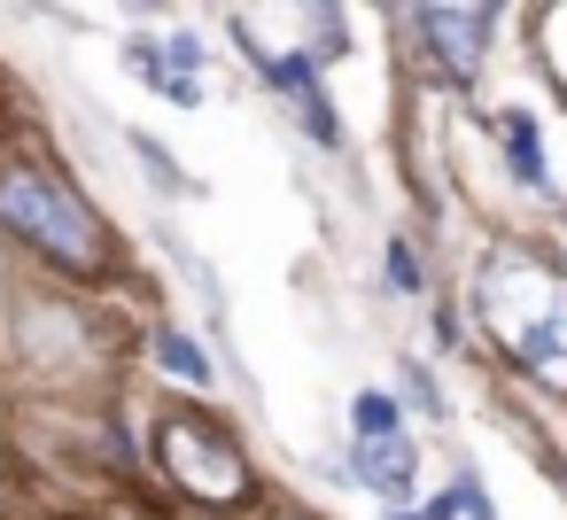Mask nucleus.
<instances>
[{"label": "nucleus", "instance_id": "obj_1", "mask_svg": "<svg viewBox=\"0 0 567 520\" xmlns=\"http://www.w3.org/2000/svg\"><path fill=\"white\" fill-rule=\"evenodd\" d=\"M474 311L513 350L520 373H536L544 388H567V288L536 257H489L474 280Z\"/></svg>", "mask_w": 567, "mask_h": 520}, {"label": "nucleus", "instance_id": "obj_2", "mask_svg": "<svg viewBox=\"0 0 567 520\" xmlns=\"http://www.w3.org/2000/svg\"><path fill=\"white\" fill-rule=\"evenodd\" d=\"M0 226L24 249H40L48 264H71V272H102V257H110L102 218L55 171H32V164H0Z\"/></svg>", "mask_w": 567, "mask_h": 520}, {"label": "nucleus", "instance_id": "obj_3", "mask_svg": "<svg viewBox=\"0 0 567 520\" xmlns=\"http://www.w3.org/2000/svg\"><path fill=\"white\" fill-rule=\"evenodd\" d=\"M156 458H164V474H172L187 497H203V505H234V497H249L241 443H234L218 419H203V412H172V419L156 427Z\"/></svg>", "mask_w": 567, "mask_h": 520}, {"label": "nucleus", "instance_id": "obj_4", "mask_svg": "<svg viewBox=\"0 0 567 520\" xmlns=\"http://www.w3.org/2000/svg\"><path fill=\"white\" fill-rule=\"evenodd\" d=\"M489 24H497V0H420V40L435 48V63L451 79H474Z\"/></svg>", "mask_w": 567, "mask_h": 520}, {"label": "nucleus", "instance_id": "obj_5", "mask_svg": "<svg viewBox=\"0 0 567 520\" xmlns=\"http://www.w3.org/2000/svg\"><path fill=\"white\" fill-rule=\"evenodd\" d=\"M257 63H265V79L288 94V110L303 117V133L334 148V141H342V125H334V110H327V94H319V71H311V55H257Z\"/></svg>", "mask_w": 567, "mask_h": 520}, {"label": "nucleus", "instance_id": "obj_6", "mask_svg": "<svg viewBox=\"0 0 567 520\" xmlns=\"http://www.w3.org/2000/svg\"><path fill=\"white\" fill-rule=\"evenodd\" d=\"M358 481L373 489V497H412V481H420V458H412V443L404 435H381V443H358Z\"/></svg>", "mask_w": 567, "mask_h": 520}, {"label": "nucleus", "instance_id": "obj_7", "mask_svg": "<svg viewBox=\"0 0 567 520\" xmlns=\"http://www.w3.org/2000/svg\"><path fill=\"white\" fill-rule=\"evenodd\" d=\"M497 133H505V164H513V179H520V187H544V148H536V117H528V110H505V117H497Z\"/></svg>", "mask_w": 567, "mask_h": 520}, {"label": "nucleus", "instance_id": "obj_8", "mask_svg": "<svg viewBox=\"0 0 567 520\" xmlns=\"http://www.w3.org/2000/svg\"><path fill=\"white\" fill-rule=\"evenodd\" d=\"M350 427H358V443H381V435H404V427H396V396H381V388H365V396L350 404Z\"/></svg>", "mask_w": 567, "mask_h": 520}, {"label": "nucleus", "instance_id": "obj_9", "mask_svg": "<svg viewBox=\"0 0 567 520\" xmlns=\"http://www.w3.org/2000/svg\"><path fill=\"white\" fill-rule=\"evenodd\" d=\"M156 365H164V373H179V381H195V388L210 381V357H203L187 334H156Z\"/></svg>", "mask_w": 567, "mask_h": 520}, {"label": "nucleus", "instance_id": "obj_10", "mask_svg": "<svg viewBox=\"0 0 567 520\" xmlns=\"http://www.w3.org/2000/svg\"><path fill=\"white\" fill-rule=\"evenodd\" d=\"M389 288H396V295H420V288H427V280H420L412 241H389Z\"/></svg>", "mask_w": 567, "mask_h": 520}, {"label": "nucleus", "instance_id": "obj_11", "mask_svg": "<svg viewBox=\"0 0 567 520\" xmlns=\"http://www.w3.org/2000/svg\"><path fill=\"white\" fill-rule=\"evenodd\" d=\"M544 55H551V71H559V86H567V0L551 9V24H544Z\"/></svg>", "mask_w": 567, "mask_h": 520}, {"label": "nucleus", "instance_id": "obj_12", "mask_svg": "<svg viewBox=\"0 0 567 520\" xmlns=\"http://www.w3.org/2000/svg\"><path fill=\"white\" fill-rule=\"evenodd\" d=\"M195 63H203V40L195 32H172L164 40V71H195Z\"/></svg>", "mask_w": 567, "mask_h": 520}, {"label": "nucleus", "instance_id": "obj_13", "mask_svg": "<svg viewBox=\"0 0 567 520\" xmlns=\"http://www.w3.org/2000/svg\"><path fill=\"white\" fill-rule=\"evenodd\" d=\"M404 388H412V404H420V412H435V419H443V412H451V404H443V396H435V381H427V373H420V365H404Z\"/></svg>", "mask_w": 567, "mask_h": 520}, {"label": "nucleus", "instance_id": "obj_14", "mask_svg": "<svg viewBox=\"0 0 567 520\" xmlns=\"http://www.w3.org/2000/svg\"><path fill=\"white\" fill-rule=\"evenodd\" d=\"M133 156L148 164V179H156V187H179V171L164 164V148H156V141H133Z\"/></svg>", "mask_w": 567, "mask_h": 520}, {"label": "nucleus", "instance_id": "obj_15", "mask_svg": "<svg viewBox=\"0 0 567 520\" xmlns=\"http://www.w3.org/2000/svg\"><path fill=\"white\" fill-rule=\"evenodd\" d=\"M303 9H311L319 32H327V55H342V17H334V0H303Z\"/></svg>", "mask_w": 567, "mask_h": 520}, {"label": "nucleus", "instance_id": "obj_16", "mask_svg": "<svg viewBox=\"0 0 567 520\" xmlns=\"http://www.w3.org/2000/svg\"><path fill=\"white\" fill-rule=\"evenodd\" d=\"M458 505H466V520H497V512H489V497H482V481H474V474H458Z\"/></svg>", "mask_w": 567, "mask_h": 520}, {"label": "nucleus", "instance_id": "obj_17", "mask_svg": "<svg viewBox=\"0 0 567 520\" xmlns=\"http://www.w3.org/2000/svg\"><path fill=\"white\" fill-rule=\"evenodd\" d=\"M389 520H427V512H389Z\"/></svg>", "mask_w": 567, "mask_h": 520}, {"label": "nucleus", "instance_id": "obj_18", "mask_svg": "<svg viewBox=\"0 0 567 520\" xmlns=\"http://www.w3.org/2000/svg\"><path fill=\"white\" fill-rule=\"evenodd\" d=\"M559 489H567V481H559Z\"/></svg>", "mask_w": 567, "mask_h": 520}]
</instances>
